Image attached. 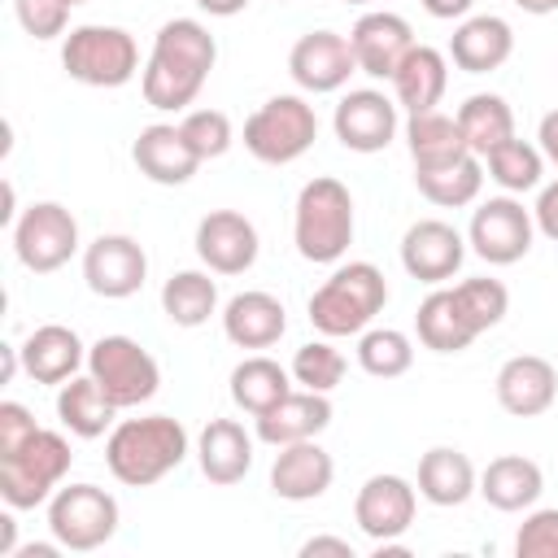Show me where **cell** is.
I'll return each instance as SVG.
<instances>
[{"label": "cell", "instance_id": "obj_1", "mask_svg": "<svg viewBox=\"0 0 558 558\" xmlns=\"http://www.w3.org/2000/svg\"><path fill=\"white\" fill-rule=\"evenodd\" d=\"M214 61H218V44H214V35L196 17L166 22L153 35V52H148V65L140 74L144 105H153L161 113L187 109L201 96Z\"/></svg>", "mask_w": 558, "mask_h": 558}, {"label": "cell", "instance_id": "obj_2", "mask_svg": "<svg viewBox=\"0 0 558 558\" xmlns=\"http://www.w3.org/2000/svg\"><path fill=\"white\" fill-rule=\"evenodd\" d=\"M187 458V427L170 414L122 418L105 440V466L126 488H148L166 480Z\"/></svg>", "mask_w": 558, "mask_h": 558}, {"label": "cell", "instance_id": "obj_3", "mask_svg": "<svg viewBox=\"0 0 558 558\" xmlns=\"http://www.w3.org/2000/svg\"><path fill=\"white\" fill-rule=\"evenodd\" d=\"M292 244L314 266H331L349 253V244H353V196L340 179L318 174L296 192Z\"/></svg>", "mask_w": 558, "mask_h": 558}, {"label": "cell", "instance_id": "obj_4", "mask_svg": "<svg viewBox=\"0 0 558 558\" xmlns=\"http://www.w3.org/2000/svg\"><path fill=\"white\" fill-rule=\"evenodd\" d=\"M384 305H388L384 270L375 262H344L310 296V323L323 336H362Z\"/></svg>", "mask_w": 558, "mask_h": 558}, {"label": "cell", "instance_id": "obj_5", "mask_svg": "<svg viewBox=\"0 0 558 558\" xmlns=\"http://www.w3.org/2000/svg\"><path fill=\"white\" fill-rule=\"evenodd\" d=\"M70 462H74L70 440L61 432L39 427L22 449L0 458V497H4V506L9 510H35V506L52 501Z\"/></svg>", "mask_w": 558, "mask_h": 558}, {"label": "cell", "instance_id": "obj_6", "mask_svg": "<svg viewBox=\"0 0 558 558\" xmlns=\"http://www.w3.org/2000/svg\"><path fill=\"white\" fill-rule=\"evenodd\" d=\"M318 140V118L314 105L305 96H270L266 105H257L244 122V148L266 161V166H288L296 157H305Z\"/></svg>", "mask_w": 558, "mask_h": 558}, {"label": "cell", "instance_id": "obj_7", "mask_svg": "<svg viewBox=\"0 0 558 558\" xmlns=\"http://www.w3.org/2000/svg\"><path fill=\"white\" fill-rule=\"evenodd\" d=\"M61 65L83 87H122L140 70V48L122 26H74L61 44Z\"/></svg>", "mask_w": 558, "mask_h": 558}, {"label": "cell", "instance_id": "obj_8", "mask_svg": "<svg viewBox=\"0 0 558 558\" xmlns=\"http://www.w3.org/2000/svg\"><path fill=\"white\" fill-rule=\"evenodd\" d=\"M87 375L105 388V397L118 405V410H131V405H144L153 401V392L161 388V366L157 357L131 340V336H100L92 349H87Z\"/></svg>", "mask_w": 558, "mask_h": 558}, {"label": "cell", "instance_id": "obj_9", "mask_svg": "<svg viewBox=\"0 0 558 558\" xmlns=\"http://www.w3.org/2000/svg\"><path fill=\"white\" fill-rule=\"evenodd\" d=\"M48 532L61 549L92 554L118 532V501L100 484H65L48 501Z\"/></svg>", "mask_w": 558, "mask_h": 558}, {"label": "cell", "instance_id": "obj_10", "mask_svg": "<svg viewBox=\"0 0 558 558\" xmlns=\"http://www.w3.org/2000/svg\"><path fill=\"white\" fill-rule=\"evenodd\" d=\"M13 253L31 275H52L78 253V222L57 201H35L13 222Z\"/></svg>", "mask_w": 558, "mask_h": 558}, {"label": "cell", "instance_id": "obj_11", "mask_svg": "<svg viewBox=\"0 0 558 558\" xmlns=\"http://www.w3.org/2000/svg\"><path fill=\"white\" fill-rule=\"evenodd\" d=\"M536 235L532 209H523V201L514 196H493L471 214L466 227V244L475 248V257H484L488 266H514L527 257Z\"/></svg>", "mask_w": 558, "mask_h": 558}, {"label": "cell", "instance_id": "obj_12", "mask_svg": "<svg viewBox=\"0 0 558 558\" xmlns=\"http://www.w3.org/2000/svg\"><path fill=\"white\" fill-rule=\"evenodd\" d=\"M83 279L96 296L122 301V296H135L144 288L148 257H144L140 240H131V235H96L83 248Z\"/></svg>", "mask_w": 558, "mask_h": 558}, {"label": "cell", "instance_id": "obj_13", "mask_svg": "<svg viewBox=\"0 0 558 558\" xmlns=\"http://www.w3.org/2000/svg\"><path fill=\"white\" fill-rule=\"evenodd\" d=\"M414 506H418L414 484L401 480V475H392V471H379V475H371V480L357 488V497H353V523H357L375 545H384V541H397V536L410 532Z\"/></svg>", "mask_w": 558, "mask_h": 558}, {"label": "cell", "instance_id": "obj_14", "mask_svg": "<svg viewBox=\"0 0 558 558\" xmlns=\"http://www.w3.org/2000/svg\"><path fill=\"white\" fill-rule=\"evenodd\" d=\"M353 70H357L353 48H349V39L336 35V31H310V35H301V39L292 44V52H288V74H292V83H296L301 92H314V96L340 92Z\"/></svg>", "mask_w": 558, "mask_h": 558}, {"label": "cell", "instance_id": "obj_15", "mask_svg": "<svg viewBox=\"0 0 558 558\" xmlns=\"http://www.w3.org/2000/svg\"><path fill=\"white\" fill-rule=\"evenodd\" d=\"M331 126L349 153H379L397 135V100H388L375 87L344 92L336 113H331Z\"/></svg>", "mask_w": 558, "mask_h": 558}, {"label": "cell", "instance_id": "obj_16", "mask_svg": "<svg viewBox=\"0 0 558 558\" xmlns=\"http://www.w3.org/2000/svg\"><path fill=\"white\" fill-rule=\"evenodd\" d=\"M462 257H466V240L458 235V227H449L440 218H418L401 235V266L418 283L453 279L462 270Z\"/></svg>", "mask_w": 558, "mask_h": 558}, {"label": "cell", "instance_id": "obj_17", "mask_svg": "<svg viewBox=\"0 0 558 558\" xmlns=\"http://www.w3.org/2000/svg\"><path fill=\"white\" fill-rule=\"evenodd\" d=\"M349 48H353V61L362 74L371 78H392L397 65L405 61V52L414 48V31L401 13H388V9H371L353 22L349 31Z\"/></svg>", "mask_w": 558, "mask_h": 558}, {"label": "cell", "instance_id": "obj_18", "mask_svg": "<svg viewBox=\"0 0 558 558\" xmlns=\"http://www.w3.org/2000/svg\"><path fill=\"white\" fill-rule=\"evenodd\" d=\"M196 257L214 275H244L257 262V227L235 209H209L196 222Z\"/></svg>", "mask_w": 558, "mask_h": 558}, {"label": "cell", "instance_id": "obj_19", "mask_svg": "<svg viewBox=\"0 0 558 558\" xmlns=\"http://www.w3.org/2000/svg\"><path fill=\"white\" fill-rule=\"evenodd\" d=\"M493 388H497V405H501L506 414H514V418H536V414H545V410L554 405V397H558V371H554V362L541 357V353H519V357H506V362H501Z\"/></svg>", "mask_w": 558, "mask_h": 558}, {"label": "cell", "instance_id": "obj_20", "mask_svg": "<svg viewBox=\"0 0 558 558\" xmlns=\"http://www.w3.org/2000/svg\"><path fill=\"white\" fill-rule=\"evenodd\" d=\"M131 161L140 166L144 179L161 183V187H183L196 170H201V157L192 153L187 135L174 126V122H153L135 135L131 144Z\"/></svg>", "mask_w": 558, "mask_h": 558}, {"label": "cell", "instance_id": "obj_21", "mask_svg": "<svg viewBox=\"0 0 558 558\" xmlns=\"http://www.w3.org/2000/svg\"><path fill=\"white\" fill-rule=\"evenodd\" d=\"M331 480H336V462L318 440H296L275 453L270 488L283 501H314L331 488Z\"/></svg>", "mask_w": 558, "mask_h": 558}, {"label": "cell", "instance_id": "obj_22", "mask_svg": "<svg viewBox=\"0 0 558 558\" xmlns=\"http://www.w3.org/2000/svg\"><path fill=\"white\" fill-rule=\"evenodd\" d=\"M87 362V349L78 340L74 327H61V323H44L35 327L26 340H22V371L35 379V384H65L78 375V366Z\"/></svg>", "mask_w": 558, "mask_h": 558}, {"label": "cell", "instance_id": "obj_23", "mask_svg": "<svg viewBox=\"0 0 558 558\" xmlns=\"http://www.w3.org/2000/svg\"><path fill=\"white\" fill-rule=\"evenodd\" d=\"M331 423V401L327 392H310V388H292L283 401H275L266 414H257V440L283 449L296 440H314L318 432H327Z\"/></svg>", "mask_w": 558, "mask_h": 558}, {"label": "cell", "instance_id": "obj_24", "mask_svg": "<svg viewBox=\"0 0 558 558\" xmlns=\"http://www.w3.org/2000/svg\"><path fill=\"white\" fill-rule=\"evenodd\" d=\"M196 462H201V475L209 484L231 488L253 466V436L235 418H209L205 432L196 436Z\"/></svg>", "mask_w": 558, "mask_h": 558}, {"label": "cell", "instance_id": "obj_25", "mask_svg": "<svg viewBox=\"0 0 558 558\" xmlns=\"http://www.w3.org/2000/svg\"><path fill=\"white\" fill-rule=\"evenodd\" d=\"M510 52H514V31H510V22L497 17V13H475V17H466V22L453 31V39H449V57H453V65L466 70V74H488V70L506 65Z\"/></svg>", "mask_w": 558, "mask_h": 558}, {"label": "cell", "instance_id": "obj_26", "mask_svg": "<svg viewBox=\"0 0 558 558\" xmlns=\"http://www.w3.org/2000/svg\"><path fill=\"white\" fill-rule=\"evenodd\" d=\"M222 331L231 344L240 349H270L279 344V336L288 331V314H283V301L253 288V292H240L227 301L222 310Z\"/></svg>", "mask_w": 558, "mask_h": 558}, {"label": "cell", "instance_id": "obj_27", "mask_svg": "<svg viewBox=\"0 0 558 558\" xmlns=\"http://www.w3.org/2000/svg\"><path fill=\"white\" fill-rule=\"evenodd\" d=\"M493 510H506V514H514V510H532L536 506V497L545 493V475H541V466L532 462V458H523V453H501V458H493L484 471H480V488H475Z\"/></svg>", "mask_w": 558, "mask_h": 558}, {"label": "cell", "instance_id": "obj_28", "mask_svg": "<svg viewBox=\"0 0 558 558\" xmlns=\"http://www.w3.org/2000/svg\"><path fill=\"white\" fill-rule=\"evenodd\" d=\"M445 87H449V61H445L440 48H427V44H414L405 52V61L397 65V74H392V96L405 113L436 109Z\"/></svg>", "mask_w": 558, "mask_h": 558}, {"label": "cell", "instance_id": "obj_29", "mask_svg": "<svg viewBox=\"0 0 558 558\" xmlns=\"http://www.w3.org/2000/svg\"><path fill=\"white\" fill-rule=\"evenodd\" d=\"M480 488L471 458L453 445H436L418 458V497L432 506H462Z\"/></svg>", "mask_w": 558, "mask_h": 558}, {"label": "cell", "instance_id": "obj_30", "mask_svg": "<svg viewBox=\"0 0 558 558\" xmlns=\"http://www.w3.org/2000/svg\"><path fill=\"white\" fill-rule=\"evenodd\" d=\"M405 144H410L414 170H436V166L462 161V157L471 153L466 140H462L458 118H449V113H440V109L410 113V122H405Z\"/></svg>", "mask_w": 558, "mask_h": 558}, {"label": "cell", "instance_id": "obj_31", "mask_svg": "<svg viewBox=\"0 0 558 558\" xmlns=\"http://www.w3.org/2000/svg\"><path fill=\"white\" fill-rule=\"evenodd\" d=\"M414 327H418L423 349H432V353H462V349L480 336V331L466 323V314H462L453 288L427 292L423 305H418V314H414Z\"/></svg>", "mask_w": 558, "mask_h": 558}, {"label": "cell", "instance_id": "obj_32", "mask_svg": "<svg viewBox=\"0 0 558 558\" xmlns=\"http://www.w3.org/2000/svg\"><path fill=\"white\" fill-rule=\"evenodd\" d=\"M113 414H118V405L105 397V388L92 375H74L57 392V418L83 440H96V436L113 432Z\"/></svg>", "mask_w": 558, "mask_h": 558}, {"label": "cell", "instance_id": "obj_33", "mask_svg": "<svg viewBox=\"0 0 558 558\" xmlns=\"http://www.w3.org/2000/svg\"><path fill=\"white\" fill-rule=\"evenodd\" d=\"M292 392V371H283L275 357L257 353V357H244L235 371H231V401L244 410V414H266L275 401H283Z\"/></svg>", "mask_w": 558, "mask_h": 558}, {"label": "cell", "instance_id": "obj_34", "mask_svg": "<svg viewBox=\"0 0 558 558\" xmlns=\"http://www.w3.org/2000/svg\"><path fill=\"white\" fill-rule=\"evenodd\" d=\"M458 126H462V140L475 157H484L488 148H497L501 140L514 135V109L506 105V96L497 92H475L462 100V109L453 113Z\"/></svg>", "mask_w": 558, "mask_h": 558}, {"label": "cell", "instance_id": "obj_35", "mask_svg": "<svg viewBox=\"0 0 558 558\" xmlns=\"http://www.w3.org/2000/svg\"><path fill=\"white\" fill-rule=\"evenodd\" d=\"M414 183L418 192L440 205V209H462L480 196L484 187V157L466 153L462 161H449V166H436V170H414Z\"/></svg>", "mask_w": 558, "mask_h": 558}, {"label": "cell", "instance_id": "obj_36", "mask_svg": "<svg viewBox=\"0 0 558 558\" xmlns=\"http://www.w3.org/2000/svg\"><path fill=\"white\" fill-rule=\"evenodd\" d=\"M161 310L174 327H201L218 310V283L205 270H174L161 288Z\"/></svg>", "mask_w": 558, "mask_h": 558}, {"label": "cell", "instance_id": "obj_37", "mask_svg": "<svg viewBox=\"0 0 558 558\" xmlns=\"http://www.w3.org/2000/svg\"><path fill=\"white\" fill-rule=\"evenodd\" d=\"M484 166H488V179L514 196V192H532V187H541L545 153L532 148V144L519 140V135H510V140H501L497 148L484 153Z\"/></svg>", "mask_w": 558, "mask_h": 558}, {"label": "cell", "instance_id": "obj_38", "mask_svg": "<svg viewBox=\"0 0 558 558\" xmlns=\"http://www.w3.org/2000/svg\"><path fill=\"white\" fill-rule=\"evenodd\" d=\"M357 366L375 379H397L414 366V344L397 327H371L357 340Z\"/></svg>", "mask_w": 558, "mask_h": 558}, {"label": "cell", "instance_id": "obj_39", "mask_svg": "<svg viewBox=\"0 0 558 558\" xmlns=\"http://www.w3.org/2000/svg\"><path fill=\"white\" fill-rule=\"evenodd\" d=\"M453 296H458L466 323H471L480 336H484L488 327H497V323L506 318V310H510V292H506L501 279H462V283L453 288Z\"/></svg>", "mask_w": 558, "mask_h": 558}, {"label": "cell", "instance_id": "obj_40", "mask_svg": "<svg viewBox=\"0 0 558 558\" xmlns=\"http://www.w3.org/2000/svg\"><path fill=\"white\" fill-rule=\"evenodd\" d=\"M292 379L301 384V388H310V392H331V388H340V379H344V357H340V349H331L327 340H310V344H301L296 353H292Z\"/></svg>", "mask_w": 558, "mask_h": 558}, {"label": "cell", "instance_id": "obj_41", "mask_svg": "<svg viewBox=\"0 0 558 558\" xmlns=\"http://www.w3.org/2000/svg\"><path fill=\"white\" fill-rule=\"evenodd\" d=\"M179 131L187 135V144H192V153L201 157V161H214V157H222L227 148H231V118L222 113V109H192L183 122H179Z\"/></svg>", "mask_w": 558, "mask_h": 558}, {"label": "cell", "instance_id": "obj_42", "mask_svg": "<svg viewBox=\"0 0 558 558\" xmlns=\"http://www.w3.org/2000/svg\"><path fill=\"white\" fill-rule=\"evenodd\" d=\"M519 558H558V506L532 510L514 532Z\"/></svg>", "mask_w": 558, "mask_h": 558}, {"label": "cell", "instance_id": "obj_43", "mask_svg": "<svg viewBox=\"0 0 558 558\" xmlns=\"http://www.w3.org/2000/svg\"><path fill=\"white\" fill-rule=\"evenodd\" d=\"M70 0H13V13L31 39H57L70 22Z\"/></svg>", "mask_w": 558, "mask_h": 558}, {"label": "cell", "instance_id": "obj_44", "mask_svg": "<svg viewBox=\"0 0 558 558\" xmlns=\"http://www.w3.org/2000/svg\"><path fill=\"white\" fill-rule=\"evenodd\" d=\"M35 432H39V427H35V418H31L26 405H17V401H0V458L13 453V449H22Z\"/></svg>", "mask_w": 558, "mask_h": 558}, {"label": "cell", "instance_id": "obj_45", "mask_svg": "<svg viewBox=\"0 0 558 558\" xmlns=\"http://www.w3.org/2000/svg\"><path fill=\"white\" fill-rule=\"evenodd\" d=\"M532 222H536V231H541L545 240H554V244H558V179L541 187L536 209H532Z\"/></svg>", "mask_w": 558, "mask_h": 558}, {"label": "cell", "instance_id": "obj_46", "mask_svg": "<svg viewBox=\"0 0 558 558\" xmlns=\"http://www.w3.org/2000/svg\"><path fill=\"white\" fill-rule=\"evenodd\" d=\"M301 554H305V558H314V554H336V558H353V545H349L344 536H310V541L301 545Z\"/></svg>", "mask_w": 558, "mask_h": 558}, {"label": "cell", "instance_id": "obj_47", "mask_svg": "<svg viewBox=\"0 0 558 558\" xmlns=\"http://www.w3.org/2000/svg\"><path fill=\"white\" fill-rule=\"evenodd\" d=\"M536 140H541V153H545V161L558 170V109L541 118V131H536Z\"/></svg>", "mask_w": 558, "mask_h": 558}, {"label": "cell", "instance_id": "obj_48", "mask_svg": "<svg viewBox=\"0 0 558 558\" xmlns=\"http://www.w3.org/2000/svg\"><path fill=\"white\" fill-rule=\"evenodd\" d=\"M471 4H475V0H423V9H427L432 17H440V22L466 17V13H471Z\"/></svg>", "mask_w": 558, "mask_h": 558}, {"label": "cell", "instance_id": "obj_49", "mask_svg": "<svg viewBox=\"0 0 558 558\" xmlns=\"http://www.w3.org/2000/svg\"><path fill=\"white\" fill-rule=\"evenodd\" d=\"M196 9L209 13V17H235V13L248 9V0H196Z\"/></svg>", "mask_w": 558, "mask_h": 558}, {"label": "cell", "instance_id": "obj_50", "mask_svg": "<svg viewBox=\"0 0 558 558\" xmlns=\"http://www.w3.org/2000/svg\"><path fill=\"white\" fill-rule=\"evenodd\" d=\"M13 536H17L13 514H0V558H13Z\"/></svg>", "mask_w": 558, "mask_h": 558}, {"label": "cell", "instance_id": "obj_51", "mask_svg": "<svg viewBox=\"0 0 558 558\" xmlns=\"http://www.w3.org/2000/svg\"><path fill=\"white\" fill-rule=\"evenodd\" d=\"M514 9H523V13H532V17H545V13H554L558 9V0H510Z\"/></svg>", "mask_w": 558, "mask_h": 558}, {"label": "cell", "instance_id": "obj_52", "mask_svg": "<svg viewBox=\"0 0 558 558\" xmlns=\"http://www.w3.org/2000/svg\"><path fill=\"white\" fill-rule=\"evenodd\" d=\"M57 549L52 545H26V549H17V558H52Z\"/></svg>", "mask_w": 558, "mask_h": 558}, {"label": "cell", "instance_id": "obj_53", "mask_svg": "<svg viewBox=\"0 0 558 558\" xmlns=\"http://www.w3.org/2000/svg\"><path fill=\"white\" fill-rule=\"evenodd\" d=\"M344 4H371V0H344Z\"/></svg>", "mask_w": 558, "mask_h": 558}, {"label": "cell", "instance_id": "obj_54", "mask_svg": "<svg viewBox=\"0 0 558 558\" xmlns=\"http://www.w3.org/2000/svg\"><path fill=\"white\" fill-rule=\"evenodd\" d=\"M70 4H87V0H70Z\"/></svg>", "mask_w": 558, "mask_h": 558}]
</instances>
